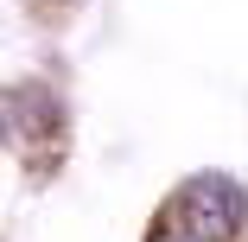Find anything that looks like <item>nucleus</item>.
Returning a JSON list of instances; mask_svg holds the SVG:
<instances>
[{
    "instance_id": "nucleus-1",
    "label": "nucleus",
    "mask_w": 248,
    "mask_h": 242,
    "mask_svg": "<svg viewBox=\"0 0 248 242\" xmlns=\"http://www.w3.org/2000/svg\"><path fill=\"white\" fill-rule=\"evenodd\" d=\"M242 217H248V191H242L235 178H223V172L185 178V191H178V223H185V236H197V242H229V236L242 229Z\"/></svg>"
},
{
    "instance_id": "nucleus-2",
    "label": "nucleus",
    "mask_w": 248,
    "mask_h": 242,
    "mask_svg": "<svg viewBox=\"0 0 248 242\" xmlns=\"http://www.w3.org/2000/svg\"><path fill=\"white\" fill-rule=\"evenodd\" d=\"M7 121H13V140L26 153H58L64 147V102L45 83H13L7 89Z\"/></svg>"
},
{
    "instance_id": "nucleus-3",
    "label": "nucleus",
    "mask_w": 248,
    "mask_h": 242,
    "mask_svg": "<svg viewBox=\"0 0 248 242\" xmlns=\"http://www.w3.org/2000/svg\"><path fill=\"white\" fill-rule=\"evenodd\" d=\"M51 7H64V0H51Z\"/></svg>"
}]
</instances>
